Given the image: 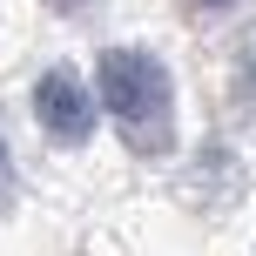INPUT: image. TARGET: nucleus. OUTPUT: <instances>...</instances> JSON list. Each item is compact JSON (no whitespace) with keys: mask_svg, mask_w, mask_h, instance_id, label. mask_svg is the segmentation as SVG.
Wrapping results in <instances>:
<instances>
[{"mask_svg":"<svg viewBox=\"0 0 256 256\" xmlns=\"http://www.w3.org/2000/svg\"><path fill=\"white\" fill-rule=\"evenodd\" d=\"M94 94H102L108 122L122 128V142L135 155L176 148V88H168V68L148 48H108L94 68Z\"/></svg>","mask_w":256,"mask_h":256,"instance_id":"obj_1","label":"nucleus"},{"mask_svg":"<svg viewBox=\"0 0 256 256\" xmlns=\"http://www.w3.org/2000/svg\"><path fill=\"white\" fill-rule=\"evenodd\" d=\"M34 115H40V128H48L61 148H81V142L94 135V94H88V81H81L74 68H54L34 88Z\"/></svg>","mask_w":256,"mask_h":256,"instance_id":"obj_2","label":"nucleus"},{"mask_svg":"<svg viewBox=\"0 0 256 256\" xmlns=\"http://www.w3.org/2000/svg\"><path fill=\"white\" fill-rule=\"evenodd\" d=\"M48 7H54V14H81L88 0H48Z\"/></svg>","mask_w":256,"mask_h":256,"instance_id":"obj_3","label":"nucleus"},{"mask_svg":"<svg viewBox=\"0 0 256 256\" xmlns=\"http://www.w3.org/2000/svg\"><path fill=\"white\" fill-rule=\"evenodd\" d=\"M0 182H7V148H0Z\"/></svg>","mask_w":256,"mask_h":256,"instance_id":"obj_4","label":"nucleus"},{"mask_svg":"<svg viewBox=\"0 0 256 256\" xmlns=\"http://www.w3.org/2000/svg\"><path fill=\"white\" fill-rule=\"evenodd\" d=\"M202 7H230V0H202Z\"/></svg>","mask_w":256,"mask_h":256,"instance_id":"obj_5","label":"nucleus"}]
</instances>
